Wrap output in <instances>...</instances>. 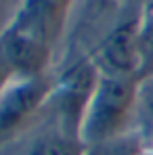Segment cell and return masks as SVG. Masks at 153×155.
I'll list each match as a JSON object with an SVG mask.
<instances>
[{"instance_id": "obj_13", "label": "cell", "mask_w": 153, "mask_h": 155, "mask_svg": "<svg viewBox=\"0 0 153 155\" xmlns=\"http://www.w3.org/2000/svg\"><path fill=\"white\" fill-rule=\"evenodd\" d=\"M141 155H153V149H147V147H143V151H141Z\"/></svg>"}, {"instance_id": "obj_8", "label": "cell", "mask_w": 153, "mask_h": 155, "mask_svg": "<svg viewBox=\"0 0 153 155\" xmlns=\"http://www.w3.org/2000/svg\"><path fill=\"white\" fill-rule=\"evenodd\" d=\"M153 78V17L145 11L138 21V82Z\"/></svg>"}, {"instance_id": "obj_11", "label": "cell", "mask_w": 153, "mask_h": 155, "mask_svg": "<svg viewBox=\"0 0 153 155\" xmlns=\"http://www.w3.org/2000/svg\"><path fill=\"white\" fill-rule=\"evenodd\" d=\"M19 4H21V0L19 2H15V0H0V34L15 19V15L19 11Z\"/></svg>"}, {"instance_id": "obj_14", "label": "cell", "mask_w": 153, "mask_h": 155, "mask_svg": "<svg viewBox=\"0 0 153 155\" xmlns=\"http://www.w3.org/2000/svg\"><path fill=\"white\" fill-rule=\"evenodd\" d=\"M111 2H118V0H111Z\"/></svg>"}, {"instance_id": "obj_5", "label": "cell", "mask_w": 153, "mask_h": 155, "mask_svg": "<svg viewBox=\"0 0 153 155\" xmlns=\"http://www.w3.org/2000/svg\"><path fill=\"white\" fill-rule=\"evenodd\" d=\"M138 21L141 15L124 19L97 42L90 59L101 76L138 80Z\"/></svg>"}, {"instance_id": "obj_1", "label": "cell", "mask_w": 153, "mask_h": 155, "mask_svg": "<svg viewBox=\"0 0 153 155\" xmlns=\"http://www.w3.org/2000/svg\"><path fill=\"white\" fill-rule=\"evenodd\" d=\"M138 115V80L99 76L97 88L88 101L80 136L86 147L132 132Z\"/></svg>"}, {"instance_id": "obj_2", "label": "cell", "mask_w": 153, "mask_h": 155, "mask_svg": "<svg viewBox=\"0 0 153 155\" xmlns=\"http://www.w3.org/2000/svg\"><path fill=\"white\" fill-rule=\"evenodd\" d=\"M99 76L101 74L92 63L90 54L80 57L74 63H69L63 71L52 74V86L40 117L80 134L82 120L88 101L97 88Z\"/></svg>"}, {"instance_id": "obj_6", "label": "cell", "mask_w": 153, "mask_h": 155, "mask_svg": "<svg viewBox=\"0 0 153 155\" xmlns=\"http://www.w3.org/2000/svg\"><path fill=\"white\" fill-rule=\"evenodd\" d=\"M0 155H86V145L80 134L38 117L29 132Z\"/></svg>"}, {"instance_id": "obj_12", "label": "cell", "mask_w": 153, "mask_h": 155, "mask_svg": "<svg viewBox=\"0 0 153 155\" xmlns=\"http://www.w3.org/2000/svg\"><path fill=\"white\" fill-rule=\"evenodd\" d=\"M145 13H147V15H151V17H153V2H149V4L145 6Z\"/></svg>"}, {"instance_id": "obj_7", "label": "cell", "mask_w": 153, "mask_h": 155, "mask_svg": "<svg viewBox=\"0 0 153 155\" xmlns=\"http://www.w3.org/2000/svg\"><path fill=\"white\" fill-rule=\"evenodd\" d=\"M76 0H21L19 15L40 27L57 44Z\"/></svg>"}, {"instance_id": "obj_4", "label": "cell", "mask_w": 153, "mask_h": 155, "mask_svg": "<svg viewBox=\"0 0 153 155\" xmlns=\"http://www.w3.org/2000/svg\"><path fill=\"white\" fill-rule=\"evenodd\" d=\"M55 42L25 17L15 15L8 27L0 34V51L4 52L17 78H34L51 74Z\"/></svg>"}, {"instance_id": "obj_3", "label": "cell", "mask_w": 153, "mask_h": 155, "mask_svg": "<svg viewBox=\"0 0 153 155\" xmlns=\"http://www.w3.org/2000/svg\"><path fill=\"white\" fill-rule=\"evenodd\" d=\"M52 86V74L15 78L0 92V153L15 145L38 122Z\"/></svg>"}, {"instance_id": "obj_10", "label": "cell", "mask_w": 153, "mask_h": 155, "mask_svg": "<svg viewBox=\"0 0 153 155\" xmlns=\"http://www.w3.org/2000/svg\"><path fill=\"white\" fill-rule=\"evenodd\" d=\"M138 115L153 126V78L138 82Z\"/></svg>"}, {"instance_id": "obj_9", "label": "cell", "mask_w": 153, "mask_h": 155, "mask_svg": "<svg viewBox=\"0 0 153 155\" xmlns=\"http://www.w3.org/2000/svg\"><path fill=\"white\" fill-rule=\"evenodd\" d=\"M141 151H143V145L134 132L86 147V155H141Z\"/></svg>"}]
</instances>
